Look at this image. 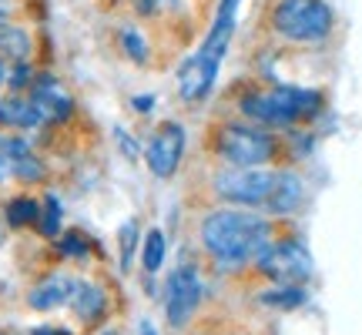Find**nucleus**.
Returning <instances> with one entry per match:
<instances>
[{"label":"nucleus","instance_id":"f257e3e1","mask_svg":"<svg viewBox=\"0 0 362 335\" xmlns=\"http://www.w3.org/2000/svg\"><path fill=\"white\" fill-rule=\"evenodd\" d=\"M202 242L208 255L221 265H242L248 258H259L272 242V225L252 211L221 208L202 221Z\"/></svg>","mask_w":362,"mask_h":335},{"label":"nucleus","instance_id":"f03ea898","mask_svg":"<svg viewBox=\"0 0 362 335\" xmlns=\"http://www.w3.org/2000/svg\"><path fill=\"white\" fill-rule=\"evenodd\" d=\"M238 4L242 0H221L218 11H215V20H211V30L205 34V44L181 64L178 71V94L185 101H202L215 78H218V67L225 61V54L232 47L235 37V24H238Z\"/></svg>","mask_w":362,"mask_h":335},{"label":"nucleus","instance_id":"7ed1b4c3","mask_svg":"<svg viewBox=\"0 0 362 335\" xmlns=\"http://www.w3.org/2000/svg\"><path fill=\"white\" fill-rule=\"evenodd\" d=\"M322 107V94L309 88H272V90H252L242 98V114L259 121L265 128H288L296 121L315 117Z\"/></svg>","mask_w":362,"mask_h":335},{"label":"nucleus","instance_id":"20e7f679","mask_svg":"<svg viewBox=\"0 0 362 335\" xmlns=\"http://www.w3.org/2000/svg\"><path fill=\"white\" fill-rule=\"evenodd\" d=\"M272 30L292 44H319L332 34V7L325 0H279L272 7Z\"/></svg>","mask_w":362,"mask_h":335},{"label":"nucleus","instance_id":"39448f33","mask_svg":"<svg viewBox=\"0 0 362 335\" xmlns=\"http://www.w3.org/2000/svg\"><path fill=\"white\" fill-rule=\"evenodd\" d=\"M218 155L232 168H262L275 155V141L269 131L248 128V124H225L215 134Z\"/></svg>","mask_w":362,"mask_h":335},{"label":"nucleus","instance_id":"423d86ee","mask_svg":"<svg viewBox=\"0 0 362 335\" xmlns=\"http://www.w3.org/2000/svg\"><path fill=\"white\" fill-rule=\"evenodd\" d=\"M275 175L269 168H225L215 178V194L228 205L265 208L275 188Z\"/></svg>","mask_w":362,"mask_h":335},{"label":"nucleus","instance_id":"0eeeda50","mask_svg":"<svg viewBox=\"0 0 362 335\" xmlns=\"http://www.w3.org/2000/svg\"><path fill=\"white\" fill-rule=\"evenodd\" d=\"M255 261H259V269L269 278H275V282H282V285H296V282L312 278V255L298 242H275Z\"/></svg>","mask_w":362,"mask_h":335},{"label":"nucleus","instance_id":"6e6552de","mask_svg":"<svg viewBox=\"0 0 362 335\" xmlns=\"http://www.w3.org/2000/svg\"><path fill=\"white\" fill-rule=\"evenodd\" d=\"M202 295H205V285H202V275L192 265L171 271L168 285H165V315H168V322L175 329L188 322L202 305Z\"/></svg>","mask_w":362,"mask_h":335},{"label":"nucleus","instance_id":"1a4fd4ad","mask_svg":"<svg viewBox=\"0 0 362 335\" xmlns=\"http://www.w3.org/2000/svg\"><path fill=\"white\" fill-rule=\"evenodd\" d=\"M144 158H148V168H151L155 178H171L178 171L181 158H185V128H181L178 121L158 124L151 141H148Z\"/></svg>","mask_w":362,"mask_h":335},{"label":"nucleus","instance_id":"9d476101","mask_svg":"<svg viewBox=\"0 0 362 335\" xmlns=\"http://www.w3.org/2000/svg\"><path fill=\"white\" fill-rule=\"evenodd\" d=\"M30 101L37 104V111L44 121H67L74 114V98L67 94V88L51 74H34L30 81Z\"/></svg>","mask_w":362,"mask_h":335},{"label":"nucleus","instance_id":"9b49d317","mask_svg":"<svg viewBox=\"0 0 362 335\" xmlns=\"http://www.w3.org/2000/svg\"><path fill=\"white\" fill-rule=\"evenodd\" d=\"M74 288H78V278L74 275H64V271H51V275H44L34 288H30V295H27V305L37 312H51V309H61L64 302L74 298Z\"/></svg>","mask_w":362,"mask_h":335},{"label":"nucleus","instance_id":"f8f14e48","mask_svg":"<svg viewBox=\"0 0 362 335\" xmlns=\"http://www.w3.org/2000/svg\"><path fill=\"white\" fill-rule=\"evenodd\" d=\"M0 124H4V128L27 131V128H37V124H44V117H40L37 104L30 101V94L11 90L7 98H0Z\"/></svg>","mask_w":362,"mask_h":335},{"label":"nucleus","instance_id":"ddd939ff","mask_svg":"<svg viewBox=\"0 0 362 335\" xmlns=\"http://www.w3.org/2000/svg\"><path fill=\"white\" fill-rule=\"evenodd\" d=\"M302 201H305V184H302V178L292 175V171H279V175H275L272 198L265 208H269L272 215H292Z\"/></svg>","mask_w":362,"mask_h":335},{"label":"nucleus","instance_id":"4468645a","mask_svg":"<svg viewBox=\"0 0 362 335\" xmlns=\"http://www.w3.org/2000/svg\"><path fill=\"white\" fill-rule=\"evenodd\" d=\"M71 309L78 315L81 322H98L107 309V295H104L101 285H90V282H78L74 288V298H71Z\"/></svg>","mask_w":362,"mask_h":335},{"label":"nucleus","instance_id":"2eb2a0df","mask_svg":"<svg viewBox=\"0 0 362 335\" xmlns=\"http://www.w3.org/2000/svg\"><path fill=\"white\" fill-rule=\"evenodd\" d=\"M30 51H34V40L24 27L17 24H0V57L4 61H30Z\"/></svg>","mask_w":362,"mask_h":335},{"label":"nucleus","instance_id":"dca6fc26","mask_svg":"<svg viewBox=\"0 0 362 335\" xmlns=\"http://www.w3.org/2000/svg\"><path fill=\"white\" fill-rule=\"evenodd\" d=\"M37 218H40V205L34 198H27V194L11 198L7 208H4V221L11 228H30V225H37Z\"/></svg>","mask_w":362,"mask_h":335},{"label":"nucleus","instance_id":"f3484780","mask_svg":"<svg viewBox=\"0 0 362 335\" xmlns=\"http://www.w3.org/2000/svg\"><path fill=\"white\" fill-rule=\"evenodd\" d=\"M11 175L17 181H24V184H37V181H44L47 168H44V161H40L37 155H34V148H27V151H21V155L11 161Z\"/></svg>","mask_w":362,"mask_h":335},{"label":"nucleus","instance_id":"a211bd4d","mask_svg":"<svg viewBox=\"0 0 362 335\" xmlns=\"http://www.w3.org/2000/svg\"><path fill=\"white\" fill-rule=\"evenodd\" d=\"M37 232L44 238L61 235V201L57 194H44V205H40V218H37Z\"/></svg>","mask_w":362,"mask_h":335},{"label":"nucleus","instance_id":"6ab92c4d","mask_svg":"<svg viewBox=\"0 0 362 335\" xmlns=\"http://www.w3.org/2000/svg\"><path fill=\"white\" fill-rule=\"evenodd\" d=\"M262 302H265V305H272V309H298V305L305 302V292H302V288H296V285H282V288H272V292H265V295H262Z\"/></svg>","mask_w":362,"mask_h":335},{"label":"nucleus","instance_id":"aec40b11","mask_svg":"<svg viewBox=\"0 0 362 335\" xmlns=\"http://www.w3.org/2000/svg\"><path fill=\"white\" fill-rule=\"evenodd\" d=\"M141 261H144V269H148V271H158V269H161V261H165V235L158 232V228L144 235Z\"/></svg>","mask_w":362,"mask_h":335},{"label":"nucleus","instance_id":"412c9836","mask_svg":"<svg viewBox=\"0 0 362 335\" xmlns=\"http://www.w3.org/2000/svg\"><path fill=\"white\" fill-rule=\"evenodd\" d=\"M117 40H121L124 54H128L134 64H144V61H148V44H144V34H141V30H134V27H121Z\"/></svg>","mask_w":362,"mask_h":335},{"label":"nucleus","instance_id":"4be33fe9","mask_svg":"<svg viewBox=\"0 0 362 335\" xmlns=\"http://www.w3.org/2000/svg\"><path fill=\"white\" fill-rule=\"evenodd\" d=\"M57 252H61L64 258H84L88 255V238H84L81 232H71L57 242Z\"/></svg>","mask_w":362,"mask_h":335},{"label":"nucleus","instance_id":"5701e85b","mask_svg":"<svg viewBox=\"0 0 362 335\" xmlns=\"http://www.w3.org/2000/svg\"><path fill=\"white\" fill-rule=\"evenodd\" d=\"M121 265L128 269L131 265V255H134V242H138V225L134 221H124V228H121Z\"/></svg>","mask_w":362,"mask_h":335},{"label":"nucleus","instance_id":"b1692460","mask_svg":"<svg viewBox=\"0 0 362 335\" xmlns=\"http://www.w3.org/2000/svg\"><path fill=\"white\" fill-rule=\"evenodd\" d=\"M11 175V134H0V181Z\"/></svg>","mask_w":362,"mask_h":335},{"label":"nucleus","instance_id":"393cba45","mask_svg":"<svg viewBox=\"0 0 362 335\" xmlns=\"http://www.w3.org/2000/svg\"><path fill=\"white\" fill-rule=\"evenodd\" d=\"M13 13V0H0V24H7Z\"/></svg>","mask_w":362,"mask_h":335},{"label":"nucleus","instance_id":"a878e982","mask_svg":"<svg viewBox=\"0 0 362 335\" xmlns=\"http://www.w3.org/2000/svg\"><path fill=\"white\" fill-rule=\"evenodd\" d=\"M134 107H138V111H148V107H155V98H134Z\"/></svg>","mask_w":362,"mask_h":335},{"label":"nucleus","instance_id":"bb28decb","mask_svg":"<svg viewBox=\"0 0 362 335\" xmlns=\"http://www.w3.org/2000/svg\"><path fill=\"white\" fill-rule=\"evenodd\" d=\"M34 335H64V332H57V329H51V325H44V329H37Z\"/></svg>","mask_w":362,"mask_h":335},{"label":"nucleus","instance_id":"cd10ccee","mask_svg":"<svg viewBox=\"0 0 362 335\" xmlns=\"http://www.w3.org/2000/svg\"><path fill=\"white\" fill-rule=\"evenodd\" d=\"M141 335H158L155 325H151V322H141Z\"/></svg>","mask_w":362,"mask_h":335},{"label":"nucleus","instance_id":"c85d7f7f","mask_svg":"<svg viewBox=\"0 0 362 335\" xmlns=\"http://www.w3.org/2000/svg\"><path fill=\"white\" fill-rule=\"evenodd\" d=\"M4 81H7V61L0 57V84H4Z\"/></svg>","mask_w":362,"mask_h":335},{"label":"nucleus","instance_id":"c756f323","mask_svg":"<svg viewBox=\"0 0 362 335\" xmlns=\"http://www.w3.org/2000/svg\"><path fill=\"white\" fill-rule=\"evenodd\" d=\"M101 335H121V332H101Z\"/></svg>","mask_w":362,"mask_h":335},{"label":"nucleus","instance_id":"7c9ffc66","mask_svg":"<svg viewBox=\"0 0 362 335\" xmlns=\"http://www.w3.org/2000/svg\"><path fill=\"white\" fill-rule=\"evenodd\" d=\"M0 242H4V228H0Z\"/></svg>","mask_w":362,"mask_h":335}]
</instances>
